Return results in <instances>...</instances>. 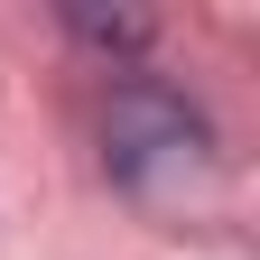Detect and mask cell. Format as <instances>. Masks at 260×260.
Returning a JSON list of instances; mask_svg holds the SVG:
<instances>
[{
    "instance_id": "cell-1",
    "label": "cell",
    "mask_w": 260,
    "mask_h": 260,
    "mask_svg": "<svg viewBox=\"0 0 260 260\" xmlns=\"http://www.w3.org/2000/svg\"><path fill=\"white\" fill-rule=\"evenodd\" d=\"M103 168L140 205H177L214 177V121L168 75H121L103 93Z\"/></svg>"
},
{
    "instance_id": "cell-2",
    "label": "cell",
    "mask_w": 260,
    "mask_h": 260,
    "mask_svg": "<svg viewBox=\"0 0 260 260\" xmlns=\"http://www.w3.org/2000/svg\"><path fill=\"white\" fill-rule=\"evenodd\" d=\"M65 38H84V47H103V56H140L149 47V19H130V10H65Z\"/></svg>"
}]
</instances>
